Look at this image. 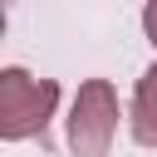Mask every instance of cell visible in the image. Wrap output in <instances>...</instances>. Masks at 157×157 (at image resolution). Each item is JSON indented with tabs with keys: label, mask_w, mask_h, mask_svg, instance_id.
<instances>
[{
	"label": "cell",
	"mask_w": 157,
	"mask_h": 157,
	"mask_svg": "<svg viewBox=\"0 0 157 157\" xmlns=\"http://www.w3.org/2000/svg\"><path fill=\"white\" fill-rule=\"evenodd\" d=\"M54 108H59V83L54 78H34L20 64L0 69V137L5 142L44 137Z\"/></svg>",
	"instance_id": "cell-1"
},
{
	"label": "cell",
	"mask_w": 157,
	"mask_h": 157,
	"mask_svg": "<svg viewBox=\"0 0 157 157\" xmlns=\"http://www.w3.org/2000/svg\"><path fill=\"white\" fill-rule=\"evenodd\" d=\"M118 88L108 78H83L69 103V152L74 157H108L118 137Z\"/></svg>",
	"instance_id": "cell-2"
},
{
	"label": "cell",
	"mask_w": 157,
	"mask_h": 157,
	"mask_svg": "<svg viewBox=\"0 0 157 157\" xmlns=\"http://www.w3.org/2000/svg\"><path fill=\"white\" fill-rule=\"evenodd\" d=\"M128 128H132V142L157 147V64H152V69H142V78H137V88H132Z\"/></svg>",
	"instance_id": "cell-3"
},
{
	"label": "cell",
	"mask_w": 157,
	"mask_h": 157,
	"mask_svg": "<svg viewBox=\"0 0 157 157\" xmlns=\"http://www.w3.org/2000/svg\"><path fill=\"white\" fill-rule=\"evenodd\" d=\"M142 34L152 39V49H157V0H147L142 5Z\"/></svg>",
	"instance_id": "cell-4"
}]
</instances>
